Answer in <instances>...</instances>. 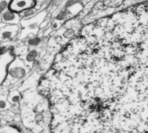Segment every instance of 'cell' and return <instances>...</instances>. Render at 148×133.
<instances>
[{"mask_svg":"<svg viewBox=\"0 0 148 133\" xmlns=\"http://www.w3.org/2000/svg\"><path fill=\"white\" fill-rule=\"evenodd\" d=\"M33 5V0H12L10 3V9L12 11H21V10L31 8Z\"/></svg>","mask_w":148,"mask_h":133,"instance_id":"obj_1","label":"cell"},{"mask_svg":"<svg viewBox=\"0 0 148 133\" xmlns=\"http://www.w3.org/2000/svg\"><path fill=\"white\" fill-rule=\"evenodd\" d=\"M16 31H17V26H16V25L8 26L5 29H3L2 33H1L2 40L4 41V40H8V39H11V37H13V35H15Z\"/></svg>","mask_w":148,"mask_h":133,"instance_id":"obj_2","label":"cell"},{"mask_svg":"<svg viewBox=\"0 0 148 133\" xmlns=\"http://www.w3.org/2000/svg\"><path fill=\"white\" fill-rule=\"evenodd\" d=\"M10 75L15 79H21L25 75V70L22 67H15L10 70Z\"/></svg>","mask_w":148,"mask_h":133,"instance_id":"obj_3","label":"cell"},{"mask_svg":"<svg viewBox=\"0 0 148 133\" xmlns=\"http://www.w3.org/2000/svg\"><path fill=\"white\" fill-rule=\"evenodd\" d=\"M2 20L6 23H12L16 22L17 20V16L14 11L7 10L5 12H3L2 14Z\"/></svg>","mask_w":148,"mask_h":133,"instance_id":"obj_4","label":"cell"},{"mask_svg":"<svg viewBox=\"0 0 148 133\" xmlns=\"http://www.w3.org/2000/svg\"><path fill=\"white\" fill-rule=\"evenodd\" d=\"M123 1L124 0H103V3L107 7L117 8L123 3Z\"/></svg>","mask_w":148,"mask_h":133,"instance_id":"obj_5","label":"cell"},{"mask_svg":"<svg viewBox=\"0 0 148 133\" xmlns=\"http://www.w3.org/2000/svg\"><path fill=\"white\" fill-rule=\"evenodd\" d=\"M37 57V51L36 49L30 50L26 55V61L28 62H34Z\"/></svg>","mask_w":148,"mask_h":133,"instance_id":"obj_6","label":"cell"},{"mask_svg":"<svg viewBox=\"0 0 148 133\" xmlns=\"http://www.w3.org/2000/svg\"><path fill=\"white\" fill-rule=\"evenodd\" d=\"M41 42H42V39L40 37H33L28 41V44L29 46H37L41 43Z\"/></svg>","mask_w":148,"mask_h":133,"instance_id":"obj_7","label":"cell"},{"mask_svg":"<svg viewBox=\"0 0 148 133\" xmlns=\"http://www.w3.org/2000/svg\"><path fill=\"white\" fill-rule=\"evenodd\" d=\"M69 14V11L68 10H62L57 16H56V20H58V21H62V20H64L67 16H68V15Z\"/></svg>","mask_w":148,"mask_h":133,"instance_id":"obj_8","label":"cell"},{"mask_svg":"<svg viewBox=\"0 0 148 133\" xmlns=\"http://www.w3.org/2000/svg\"><path fill=\"white\" fill-rule=\"evenodd\" d=\"M74 35H75V30L73 29H68L63 33V37L64 38H67V39L71 38Z\"/></svg>","mask_w":148,"mask_h":133,"instance_id":"obj_9","label":"cell"},{"mask_svg":"<svg viewBox=\"0 0 148 133\" xmlns=\"http://www.w3.org/2000/svg\"><path fill=\"white\" fill-rule=\"evenodd\" d=\"M35 13H36V10L35 9L29 8V9H27V10H24V12H23V17H25V18L29 17V16H33Z\"/></svg>","mask_w":148,"mask_h":133,"instance_id":"obj_10","label":"cell"},{"mask_svg":"<svg viewBox=\"0 0 148 133\" xmlns=\"http://www.w3.org/2000/svg\"><path fill=\"white\" fill-rule=\"evenodd\" d=\"M81 2H82L81 0H69V1L66 3L65 7H66V9H68V8L71 7L72 5H74V4H75V3H81Z\"/></svg>","mask_w":148,"mask_h":133,"instance_id":"obj_11","label":"cell"},{"mask_svg":"<svg viewBox=\"0 0 148 133\" xmlns=\"http://www.w3.org/2000/svg\"><path fill=\"white\" fill-rule=\"evenodd\" d=\"M7 6H8V2L6 0H2L0 2V11L3 12L4 10L7 8Z\"/></svg>","mask_w":148,"mask_h":133,"instance_id":"obj_12","label":"cell"},{"mask_svg":"<svg viewBox=\"0 0 148 133\" xmlns=\"http://www.w3.org/2000/svg\"><path fill=\"white\" fill-rule=\"evenodd\" d=\"M38 27V23H30L29 25V28L30 29H36Z\"/></svg>","mask_w":148,"mask_h":133,"instance_id":"obj_13","label":"cell"},{"mask_svg":"<svg viewBox=\"0 0 148 133\" xmlns=\"http://www.w3.org/2000/svg\"><path fill=\"white\" fill-rule=\"evenodd\" d=\"M55 28H57V23H54V25H53V29H55Z\"/></svg>","mask_w":148,"mask_h":133,"instance_id":"obj_14","label":"cell"},{"mask_svg":"<svg viewBox=\"0 0 148 133\" xmlns=\"http://www.w3.org/2000/svg\"><path fill=\"white\" fill-rule=\"evenodd\" d=\"M81 1H83V0H81Z\"/></svg>","mask_w":148,"mask_h":133,"instance_id":"obj_15","label":"cell"}]
</instances>
